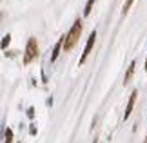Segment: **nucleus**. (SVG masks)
Returning <instances> with one entry per match:
<instances>
[{
  "label": "nucleus",
  "mask_w": 147,
  "mask_h": 143,
  "mask_svg": "<svg viewBox=\"0 0 147 143\" xmlns=\"http://www.w3.org/2000/svg\"><path fill=\"white\" fill-rule=\"evenodd\" d=\"M82 20H76L75 24H73V27L69 29V33L64 36V51H71L75 45L78 44V40H80V35H82Z\"/></svg>",
  "instance_id": "1"
},
{
  "label": "nucleus",
  "mask_w": 147,
  "mask_h": 143,
  "mask_svg": "<svg viewBox=\"0 0 147 143\" xmlns=\"http://www.w3.org/2000/svg\"><path fill=\"white\" fill-rule=\"evenodd\" d=\"M38 56V42L36 38H29L27 40V45H26V53H24V64H31Z\"/></svg>",
  "instance_id": "2"
},
{
  "label": "nucleus",
  "mask_w": 147,
  "mask_h": 143,
  "mask_svg": "<svg viewBox=\"0 0 147 143\" xmlns=\"http://www.w3.org/2000/svg\"><path fill=\"white\" fill-rule=\"evenodd\" d=\"M94 40H96V31H93L91 35H89V38H87V44H86V49H84V53H82V56H80V62L78 64H86V60H87V56L91 54V51H93V45H94Z\"/></svg>",
  "instance_id": "3"
},
{
  "label": "nucleus",
  "mask_w": 147,
  "mask_h": 143,
  "mask_svg": "<svg viewBox=\"0 0 147 143\" xmlns=\"http://www.w3.org/2000/svg\"><path fill=\"white\" fill-rule=\"evenodd\" d=\"M138 98V89H133V93L129 94V100H127V107H125V112H123V120H127L131 116L133 109H134V101Z\"/></svg>",
  "instance_id": "4"
},
{
  "label": "nucleus",
  "mask_w": 147,
  "mask_h": 143,
  "mask_svg": "<svg viewBox=\"0 0 147 143\" xmlns=\"http://www.w3.org/2000/svg\"><path fill=\"white\" fill-rule=\"evenodd\" d=\"M60 49H64V40H58L55 45V49H53V54H51V62H55L56 58H58V54H60Z\"/></svg>",
  "instance_id": "5"
},
{
  "label": "nucleus",
  "mask_w": 147,
  "mask_h": 143,
  "mask_svg": "<svg viewBox=\"0 0 147 143\" xmlns=\"http://www.w3.org/2000/svg\"><path fill=\"white\" fill-rule=\"evenodd\" d=\"M134 67H136V64H133L127 67V73H125V76H123V85H127L129 82H131V78H133V73H134Z\"/></svg>",
  "instance_id": "6"
},
{
  "label": "nucleus",
  "mask_w": 147,
  "mask_h": 143,
  "mask_svg": "<svg viewBox=\"0 0 147 143\" xmlns=\"http://www.w3.org/2000/svg\"><path fill=\"white\" fill-rule=\"evenodd\" d=\"M93 4H94V0H87V4H86V9H84V15H86V16H89V15H91Z\"/></svg>",
  "instance_id": "7"
},
{
  "label": "nucleus",
  "mask_w": 147,
  "mask_h": 143,
  "mask_svg": "<svg viewBox=\"0 0 147 143\" xmlns=\"http://www.w3.org/2000/svg\"><path fill=\"white\" fill-rule=\"evenodd\" d=\"M5 143H11V141H13V130H11V129H5Z\"/></svg>",
  "instance_id": "8"
},
{
  "label": "nucleus",
  "mask_w": 147,
  "mask_h": 143,
  "mask_svg": "<svg viewBox=\"0 0 147 143\" xmlns=\"http://www.w3.org/2000/svg\"><path fill=\"white\" fill-rule=\"evenodd\" d=\"M133 2H134V0H127V2L123 4V9H122V13H123V15H125L127 11H129V7H131V5H133Z\"/></svg>",
  "instance_id": "9"
},
{
  "label": "nucleus",
  "mask_w": 147,
  "mask_h": 143,
  "mask_svg": "<svg viewBox=\"0 0 147 143\" xmlns=\"http://www.w3.org/2000/svg\"><path fill=\"white\" fill-rule=\"evenodd\" d=\"M9 42H11V36H9V35H5V36H4V40H2V49H5V47H7V45H9Z\"/></svg>",
  "instance_id": "10"
},
{
  "label": "nucleus",
  "mask_w": 147,
  "mask_h": 143,
  "mask_svg": "<svg viewBox=\"0 0 147 143\" xmlns=\"http://www.w3.org/2000/svg\"><path fill=\"white\" fill-rule=\"evenodd\" d=\"M145 73H147V58H145Z\"/></svg>",
  "instance_id": "11"
},
{
  "label": "nucleus",
  "mask_w": 147,
  "mask_h": 143,
  "mask_svg": "<svg viewBox=\"0 0 147 143\" xmlns=\"http://www.w3.org/2000/svg\"><path fill=\"white\" fill-rule=\"evenodd\" d=\"M144 143H147V138H145V141H144Z\"/></svg>",
  "instance_id": "12"
}]
</instances>
